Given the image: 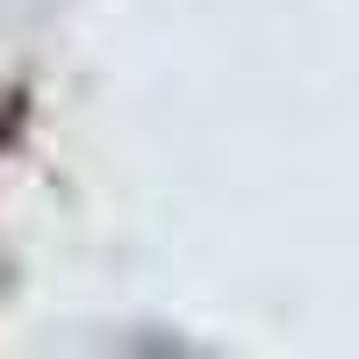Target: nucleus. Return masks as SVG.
Wrapping results in <instances>:
<instances>
[{
  "mask_svg": "<svg viewBox=\"0 0 359 359\" xmlns=\"http://www.w3.org/2000/svg\"><path fill=\"white\" fill-rule=\"evenodd\" d=\"M0 287H8V266H0Z\"/></svg>",
  "mask_w": 359,
  "mask_h": 359,
  "instance_id": "nucleus-1",
  "label": "nucleus"
}]
</instances>
